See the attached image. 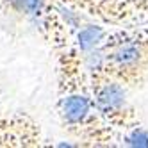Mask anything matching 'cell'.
Returning <instances> with one entry per match:
<instances>
[{"label": "cell", "mask_w": 148, "mask_h": 148, "mask_svg": "<svg viewBox=\"0 0 148 148\" xmlns=\"http://www.w3.org/2000/svg\"><path fill=\"white\" fill-rule=\"evenodd\" d=\"M93 100L95 109L103 118L118 116L127 105V89L116 80H102V77H93Z\"/></svg>", "instance_id": "cell-3"}, {"label": "cell", "mask_w": 148, "mask_h": 148, "mask_svg": "<svg viewBox=\"0 0 148 148\" xmlns=\"http://www.w3.org/2000/svg\"><path fill=\"white\" fill-rule=\"evenodd\" d=\"M123 145L130 148H148V130L137 129V127L129 130L123 137Z\"/></svg>", "instance_id": "cell-7"}, {"label": "cell", "mask_w": 148, "mask_h": 148, "mask_svg": "<svg viewBox=\"0 0 148 148\" xmlns=\"http://www.w3.org/2000/svg\"><path fill=\"white\" fill-rule=\"evenodd\" d=\"M105 38H107V30L98 23H88L82 25L77 30L75 36V47L79 48L80 54H86L89 50H95L103 45Z\"/></svg>", "instance_id": "cell-6"}, {"label": "cell", "mask_w": 148, "mask_h": 148, "mask_svg": "<svg viewBox=\"0 0 148 148\" xmlns=\"http://www.w3.org/2000/svg\"><path fill=\"white\" fill-rule=\"evenodd\" d=\"M95 112H97V109H95L93 93L89 91L70 93L64 97H59L57 100V114L62 125L71 132L88 134Z\"/></svg>", "instance_id": "cell-2"}, {"label": "cell", "mask_w": 148, "mask_h": 148, "mask_svg": "<svg viewBox=\"0 0 148 148\" xmlns=\"http://www.w3.org/2000/svg\"><path fill=\"white\" fill-rule=\"evenodd\" d=\"M143 57V50L136 43H120L109 50V68L116 70H132L139 64Z\"/></svg>", "instance_id": "cell-5"}, {"label": "cell", "mask_w": 148, "mask_h": 148, "mask_svg": "<svg viewBox=\"0 0 148 148\" xmlns=\"http://www.w3.org/2000/svg\"><path fill=\"white\" fill-rule=\"evenodd\" d=\"M39 123L27 112H4L0 105V148H36L43 146Z\"/></svg>", "instance_id": "cell-1"}, {"label": "cell", "mask_w": 148, "mask_h": 148, "mask_svg": "<svg viewBox=\"0 0 148 148\" xmlns=\"http://www.w3.org/2000/svg\"><path fill=\"white\" fill-rule=\"evenodd\" d=\"M50 4L52 0H0V9L9 16L36 23Z\"/></svg>", "instance_id": "cell-4"}]
</instances>
